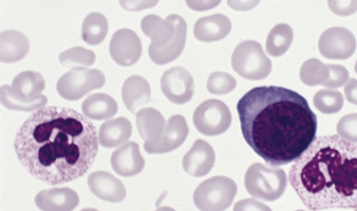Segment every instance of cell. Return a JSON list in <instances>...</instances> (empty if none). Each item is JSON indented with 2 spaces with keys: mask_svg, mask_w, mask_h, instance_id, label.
Instances as JSON below:
<instances>
[{
  "mask_svg": "<svg viewBox=\"0 0 357 211\" xmlns=\"http://www.w3.org/2000/svg\"><path fill=\"white\" fill-rule=\"evenodd\" d=\"M30 42L23 33L4 31L0 35V59L2 63H13L27 56Z\"/></svg>",
  "mask_w": 357,
  "mask_h": 211,
  "instance_id": "obj_20",
  "label": "cell"
},
{
  "mask_svg": "<svg viewBox=\"0 0 357 211\" xmlns=\"http://www.w3.org/2000/svg\"><path fill=\"white\" fill-rule=\"evenodd\" d=\"M237 185L224 175L213 177L196 188L193 201L200 210H225L230 208L237 194Z\"/></svg>",
  "mask_w": 357,
  "mask_h": 211,
  "instance_id": "obj_8",
  "label": "cell"
},
{
  "mask_svg": "<svg viewBox=\"0 0 357 211\" xmlns=\"http://www.w3.org/2000/svg\"><path fill=\"white\" fill-rule=\"evenodd\" d=\"M314 104L321 114H334L342 109L344 97L337 90L321 89L314 95Z\"/></svg>",
  "mask_w": 357,
  "mask_h": 211,
  "instance_id": "obj_28",
  "label": "cell"
},
{
  "mask_svg": "<svg viewBox=\"0 0 357 211\" xmlns=\"http://www.w3.org/2000/svg\"><path fill=\"white\" fill-rule=\"evenodd\" d=\"M287 181L283 169L270 168L257 162L249 166L244 184L251 196L275 201L285 193Z\"/></svg>",
  "mask_w": 357,
  "mask_h": 211,
  "instance_id": "obj_6",
  "label": "cell"
},
{
  "mask_svg": "<svg viewBox=\"0 0 357 211\" xmlns=\"http://www.w3.org/2000/svg\"><path fill=\"white\" fill-rule=\"evenodd\" d=\"M105 84V76L100 70L77 67L59 79L56 90L59 96L66 100L77 101L89 92L100 89Z\"/></svg>",
  "mask_w": 357,
  "mask_h": 211,
  "instance_id": "obj_9",
  "label": "cell"
},
{
  "mask_svg": "<svg viewBox=\"0 0 357 211\" xmlns=\"http://www.w3.org/2000/svg\"><path fill=\"white\" fill-rule=\"evenodd\" d=\"M237 81L226 72H215L208 77L207 90L213 95H224L230 93L236 88Z\"/></svg>",
  "mask_w": 357,
  "mask_h": 211,
  "instance_id": "obj_30",
  "label": "cell"
},
{
  "mask_svg": "<svg viewBox=\"0 0 357 211\" xmlns=\"http://www.w3.org/2000/svg\"><path fill=\"white\" fill-rule=\"evenodd\" d=\"M96 127L67 107H44L31 114L17 132V159L39 181L61 185L83 177L98 153Z\"/></svg>",
  "mask_w": 357,
  "mask_h": 211,
  "instance_id": "obj_1",
  "label": "cell"
},
{
  "mask_svg": "<svg viewBox=\"0 0 357 211\" xmlns=\"http://www.w3.org/2000/svg\"><path fill=\"white\" fill-rule=\"evenodd\" d=\"M109 32V23L105 15L92 13L84 19L82 38L89 45L96 46L102 43Z\"/></svg>",
  "mask_w": 357,
  "mask_h": 211,
  "instance_id": "obj_25",
  "label": "cell"
},
{
  "mask_svg": "<svg viewBox=\"0 0 357 211\" xmlns=\"http://www.w3.org/2000/svg\"><path fill=\"white\" fill-rule=\"evenodd\" d=\"M319 49L326 58L345 61L356 52V37L345 28L328 29L319 38Z\"/></svg>",
  "mask_w": 357,
  "mask_h": 211,
  "instance_id": "obj_11",
  "label": "cell"
},
{
  "mask_svg": "<svg viewBox=\"0 0 357 211\" xmlns=\"http://www.w3.org/2000/svg\"><path fill=\"white\" fill-rule=\"evenodd\" d=\"M261 0H228V6L237 12H248L259 6Z\"/></svg>",
  "mask_w": 357,
  "mask_h": 211,
  "instance_id": "obj_36",
  "label": "cell"
},
{
  "mask_svg": "<svg viewBox=\"0 0 357 211\" xmlns=\"http://www.w3.org/2000/svg\"><path fill=\"white\" fill-rule=\"evenodd\" d=\"M145 36L151 38L149 57L158 65L176 61L186 45L187 24L182 17L171 15L165 19L149 15L141 21Z\"/></svg>",
  "mask_w": 357,
  "mask_h": 211,
  "instance_id": "obj_4",
  "label": "cell"
},
{
  "mask_svg": "<svg viewBox=\"0 0 357 211\" xmlns=\"http://www.w3.org/2000/svg\"><path fill=\"white\" fill-rule=\"evenodd\" d=\"M78 194L70 188H54L43 190L35 197V204L41 210L70 211L79 205Z\"/></svg>",
  "mask_w": 357,
  "mask_h": 211,
  "instance_id": "obj_18",
  "label": "cell"
},
{
  "mask_svg": "<svg viewBox=\"0 0 357 211\" xmlns=\"http://www.w3.org/2000/svg\"><path fill=\"white\" fill-rule=\"evenodd\" d=\"M136 124L144 143H152L162 137L167 123L160 111L147 107L136 114Z\"/></svg>",
  "mask_w": 357,
  "mask_h": 211,
  "instance_id": "obj_23",
  "label": "cell"
},
{
  "mask_svg": "<svg viewBox=\"0 0 357 211\" xmlns=\"http://www.w3.org/2000/svg\"><path fill=\"white\" fill-rule=\"evenodd\" d=\"M222 0H186L187 6L195 12H206L220 6Z\"/></svg>",
  "mask_w": 357,
  "mask_h": 211,
  "instance_id": "obj_35",
  "label": "cell"
},
{
  "mask_svg": "<svg viewBox=\"0 0 357 211\" xmlns=\"http://www.w3.org/2000/svg\"><path fill=\"white\" fill-rule=\"evenodd\" d=\"M345 95L349 102L356 104V80L350 79L346 82Z\"/></svg>",
  "mask_w": 357,
  "mask_h": 211,
  "instance_id": "obj_38",
  "label": "cell"
},
{
  "mask_svg": "<svg viewBox=\"0 0 357 211\" xmlns=\"http://www.w3.org/2000/svg\"><path fill=\"white\" fill-rule=\"evenodd\" d=\"M337 133L348 142H357V114H351L343 116L337 125Z\"/></svg>",
  "mask_w": 357,
  "mask_h": 211,
  "instance_id": "obj_31",
  "label": "cell"
},
{
  "mask_svg": "<svg viewBox=\"0 0 357 211\" xmlns=\"http://www.w3.org/2000/svg\"><path fill=\"white\" fill-rule=\"evenodd\" d=\"M132 131L133 127L128 118H116L101 125L98 141L105 148H114L127 142L131 137Z\"/></svg>",
  "mask_w": 357,
  "mask_h": 211,
  "instance_id": "obj_22",
  "label": "cell"
},
{
  "mask_svg": "<svg viewBox=\"0 0 357 211\" xmlns=\"http://www.w3.org/2000/svg\"><path fill=\"white\" fill-rule=\"evenodd\" d=\"M109 54L119 65L131 67L140 59L142 43L133 30L121 29L114 33L110 40Z\"/></svg>",
  "mask_w": 357,
  "mask_h": 211,
  "instance_id": "obj_13",
  "label": "cell"
},
{
  "mask_svg": "<svg viewBox=\"0 0 357 211\" xmlns=\"http://www.w3.org/2000/svg\"><path fill=\"white\" fill-rule=\"evenodd\" d=\"M289 182L310 210H357V145L321 136L294 160Z\"/></svg>",
  "mask_w": 357,
  "mask_h": 211,
  "instance_id": "obj_3",
  "label": "cell"
},
{
  "mask_svg": "<svg viewBox=\"0 0 357 211\" xmlns=\"http://www.w3.org/2000/svg\"><path fill=\"white\" fill-rule=\"evenodd\" d=\"M329 75L324 87L328 89H337L342 87L349 80V72L343 65H328Z\"/></svg>",
  "mask_w": 357,
  "mask_h": 211,
  "instance_id": "obj_32",
  "label": "cell"
},
{
  "mask_svg": "<svg viewBox=\"0 0 357 211\" xmlns=\"http://www.w3.org/2000/svg\"><path fill=\"white\" fill-rule=\"evenodd\" d=\"M122 97L128 111L136 113L139 107L151 101V85L143 77H130L123 85Z\"/></svg>",
  "mask_w": 357,
  "mask_h": 211,
  "instance_id": "obj_21",
  "label": "cell"
},
{
  "mask_svg": "<svg viewBox=\"0 0 357 211\" xmlns=\"http://www.w3.org/2000/svg\"><path fill=\"white\" fill-rule=\"evenodd\" d=\"M193 123L199 133L206 136H218L228 131L232 123V114L224 102L217 99H209L194 111Z\"/></svg>",
  "mask_w": 357,
  "mask_h": 211,
  "instance_id": "obj_10",
  "label": "cell"
},
{
  "mask_svg": "<svg viewBox=\"0 0 357 211\" xmlns=\"http://www.w3.org/2000/svg\"><path fill=\"white\" fill-rule=\"evenodd\" d=\"M232 23L226 15L217 14L198 19L194 26V36L200 42L222 40L230 34Z\"/></svg>",
  "mask_w": 357,
  "mask_h": 211,
  "instance_id": "obj_19",
  "label": "cell"
},
{
  "mask_svg": "<svg viewBox=\"0 0 357 211\" xmlns=\"http://www.w3.org/2000/svg\"><path fill=\"white\" fill-rule=\"evenodd\" d=\"M160 88L167 100L175 104H185L194 95L193 77L184 68H173L162 75Z\"/></svg>",
  "mask_w": 357,
  "mask_h": 211,
  "instance_id": "obj_12",
  "label": "cell"
},
{
  "mask_svg": "<svg viewBox=\"0 0 357 211\" xmlns=\"http://www.w3.org/2000/svg\"><path fill=\"white\" fill-rule=\"evenodd\" d=\"M237 111L246 143L270 166L292 164L317 138V114L287 88H253L238 101Z\"/></svg>",
  "mask_w": 357,
  "mask_h": 211,
  "instance_id": "obj_2",
  "label": "cell"
},
{
  "mask_svg": "<svg viewBox=\"0 0 357 211\" xmlns=\"http://www.w3.org/2000/svg\"><path fill=\"white\" fill-rule=\"evenodd\" d=\"M118 103L105 93H96L86 98L82 104L84 116L89 120H109L118 113Z\"/></svg>",
  "mask_w": 357,
  "mask_h": 211,
  "instance_id": "obj_24",
  "label": "cell"
},
{
  "mask_svg": "<svg viewBox=\"0 0 357 211\" xmlns=\"http://www.w3.org/2000/svg\"><path fill=\"white\" fill-rule=\"evenodd\" d=\"M110 164L119 175L128 178L140 173L144 169L145 162L137 143L128 142L112 153Z\"/></svg>",
  "mask_w": 357,
  "mask_h": 211,
  "instance_id": "obj_16",
  "label": "cell"
},
{
  "mask_svg": "<svg viewBox=\"0 0 357 211\" xmlns=\"http://www.w3.org/2000/svg\"><path fill=\"white\" fill-rule=\"evenodd\" d=\"M293 38H294V33L292 28L287 24H280L275 26L266 38V52L271 56H284L290 48Z\"/></svg>",
  "mask_w": 357,
  "mask_h": 211,
  "instance_id": "obj_26",
  "label": "cell"
},
{
  "mask_svg": "<svg viewBox=\"0 0 357 211\" xmlns=\"http://www.w3.org/2000/svg\"><path fill=\"white\" fill-rule=\"evenodd\" d=\"M215 153L206 141H195L189 153L183 158V168L188 175L200 178L206 175L215 166Z\"/></svg>",
  "mask_w": 357,
  "mask_h": 211,
  "instance_id": "obj_15",
  "label": "cell"
},
{
  "mask_svg": "<svg viewBox=\"0 0 357 211\" xmlns=\"http://www.w3.org/2000/svg\"><path fill=\"white\" fill-rule=\"evenodd\" d=\"M88 186L97 198L112 203H120L127 195L124 184L107 171L91 173L88 178Z\"/></svg>",
  "mask_w": 357,
  "mask_h": 211,
  "instance_id": "obj_17",
  "label": "cell"
},
{
  "mask_svg": "<svg viewBox=\"0 0 357 211\" xmlns=\"http://www.w3.org/2000/svg\"><path fill=\"white\" fill-rule=\"evenodd\" d=\"M189 135V127L182 116H173L167 120L162 137L155 142L144 143V149L149 155H165L182 146Z\"/></svg>",
  "mask_w": 357,
  "mask_h": 211,
  "instance_id": "obj_14",
  "label": "cell"
},
{
  "mask_svg": "<svg viewBox=\"0 0 357 211\" xmlns=\"http://www.w3.org/2000/svg\"><path fill=\"white\" fill-rule=\"evenodd\" d=\"M160 0H119L121 6L128 12H142L154 8Z\"/></svg>",
  "mask_w": 357,
  "mask_h": 211,
  "instance_id": "obj_34",
  "label": "cell"
},
{
  "mask_svg": "<svg viewBox=\"0 0 357 211\" xmlns=\"http://www.w3.org/2000/svg\"><path fill=\"white\" fill-rule=\"evenodd\" d=\"M329 75L328 65L321 63L317 58H310L303 63L301 69V82L304 85L314 87V86L325 84Z\"/></svg>",
  "mask_w": 357,
  "mask_h": 211,
  "instance_id": "obj_27",
  "label": "cell"
},
{
  "mask_svg": "<svg viewBox=\"0 0 357 211\" xmlns=\"http://www.w3.org/2000/svg\"><path fill=\"white\" fill-rule=\"evenodd\" d=\"M331 12L340 17L356 14L357 0H328Z\"/></svg>",
  "mask_w": 357,
  "mask_h": 211,
  "instance_id": "obj_33",
  "label": "cell"
},
{
  "mask_svg": "<svg viewBox=\"0 0 357 211\" xmlns=\"http://www.w3.org/2000/svg\"><path fill=\"white\" fill-rule=\"evenodd\" d=\"M59 63L66 68L90 67L96 63V54L84 47H74L59 54Z\"/></svg>",
  "mask_w": 357,
  "mask_h": 211,
  "instance_id": "obj_29",
  "label": "cell"
},
{
  "mask_svg": "<svg viewBox=\"0 0 357 211\" xmlns=\"http://www.w3.org/2000/svg\"><path fill=\"white\" fill-rule=\"evenodd\" d=\"M234 210H271V208L255 201V200L248 199L238 202L234 208Z\"/></svg>",
  "mask_w": 357,
  "mask_h": 211,
  "instance_id": "obj_37",
  "label": "cell"
},
{
  "mask_svg": "<svg viewBox=\"0 0 357 211\" xmlns=\"http://www.w3.org/2000/svg\"><path fill=\"white\" fill-rule=\"evenodd\" d=\"M45 89V80L40 72H21L13 80L12 86H2L0 90L1 104L10 111H38L47 103L46 96L42 95Z\"/></svg>",
  "mask_w": 357,
  "mask_h": 211,
  "instance_id": "obj_5",
  "label": "cell"
},
{
  "mask_svg": "<svg viewBox=\"0 0 357 211\" xmlns=\"http://www.w3.org/2000/svg\"><path fill=\"white\" fill-rule=\"evenodd\" d=\"M233 70L246 80L259 81L272 72V61L264 54L261 44L248 40L236 47L232 54Z\"/></svg>",
  "mask_w": 357,
  "mask_h": 211,
  "instance_id": "obj_7",
  "label": "cell"
}]
</instances>
